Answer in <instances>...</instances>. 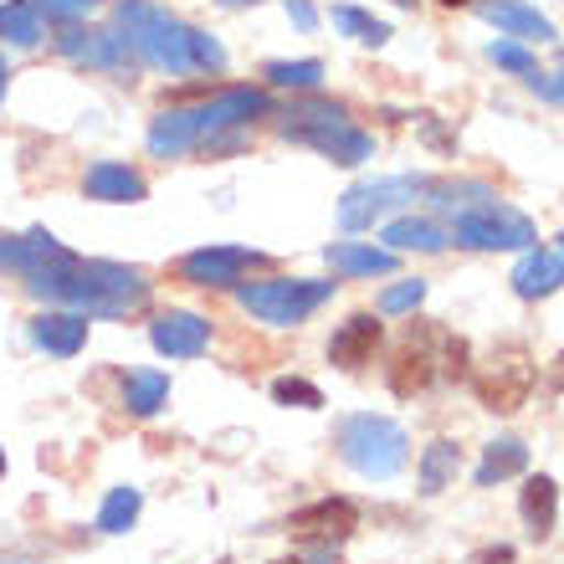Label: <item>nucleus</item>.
Returning a JSON list of instances; mask_svg holds the SVG:
<instances>
[{"mask_svg": "<svg viewBox=\"0 0 564 564\" xmlns=\"http://www.w3.org/2000/svg\"><path fill=\"white\" fill-rule=\"evenodd\" d=\"M26 288L46 303H67L83 318H129L149 303L144 272L119 268V262H83L67 247L36 272H26Z\"/></svg>", "mask_w": 564, "mask_h": 564, "instance_id": "nucleus-1", "label": "nucleus"}, {"mask_svg": "<svg viewBox=\"0 0 564 564\" xmlns=\"http://www.w3.org/2000/svg\"><path fill=\"white\" fill-rule=\"evenodd\" d=\"M272 113V98L262 88H221L216 98L195 108H170L149 123V149L160 160H175L185 149H206L210 139H221L226 129H241V123Z\"/></svg>", "mask_w": 564, "mask_h": 564, "instance_id": "nucleus-2", "label": "nucleus"}, {"mask_svg": "<svg viewBox=\"0 0 564 564\" xmlns=\"http://www.w3.org/2000/svg\"><path fill=\"white\" fill-rule=\"evenodd\" d=\"M113 15H119V31H129L123 42H129V52L139 62L160 67V73H195V57H191L195 26H180L175 15H164L149 0H119Z\"/></svg>", "mask_w": 564, "mask_h": 564, "instance_id": "nucleus-3", "label": "nucleus"}, {"mask_svg": "<svg viewBox=\"0 0 564 564\" xmlns=\"http://www.w3.org/2000/svg\"><path fill=\"white\" fill-rule=\"evenodd\" d=\"M282 139L318 149V154L334 164H365L375 154V139L344 119L339 104H297L293 113L282 119Z\"/></svg>", "mask_w": 564, "mask_h": 564, "instance_id": "nucleus-4", "label": "nucleus"}, {"mask_svg": "<svg viewBox=\"0 0 564 564\" xmlns=\"http://www.w3.org/2000/svg\"><path fill=\"white\" fill-rule=\"evenodd\" d=\"M339 452L365 477H395L411 462V442L390 416H349L339 426Z\"/></svg>", "mask_w": 564, "mask_h": 564, "instance_id": "nucleus-5", "label": "nucleus"}, {"mask_svg": "<svg viewBox=\"0 0 564 564\" xmlns=\"http://www.w3.org/2000/svg\"><path fill=\"white\" fill-rule=\"evenodd\" d=\"M334 297V282L318 278H272V282H247L241 288V308L262 318V324H303L313 308H324Z\"/></svg>", "mask_w": 564, "mask_h": 564, "instance_id": "nucleus-6", "label": "nucleus"}, {"mask_svg": "<svg viewBox=\"0 0 564 564\" xmlns=\"http://www.w3.org/2000/svg\"><path fill=\"white\" fill-rule=\"evenodd\" d=\"M534 380L539 375H534L529 349H523V344H503V349H492V359L473 375V390L488 411H519V405L529 401Z\"/></svg>", "mask_w": 564, "mask_h": 564, "instance_id": "nucleus-7", "label": "nucleus"}, {"mask_svg": "<svg viewBox=\"0 0 564 564\" xmlns=\"http://www.w3.org/2000/svg\"><path fill=\"white\" fill-rule=\"evenodd\" d=\"M452 241H457V247H473V252H519V247L534 241V221L492 200V206L462 210L457 226H452Z\"/></svg>", "mask_w": 564, "mask_h": 564, "instance_id": "nucleus-8", "label": "nucleus"}, {"mask_svg": "<svg viewBox=\"0 0 564 564\" xmlns=\"http://www.w3.org/2000/svg\"><path fill=\"white\" fill-rule=\"evenodd\" d=\"M421 185L426 180L416 175H401V180H370V185H355V191L339 200V226L344 231H365V226H375L386 210L405 206V200H416Z\"/></svg>", "mask_w": 564, "mask_h": 564, "instance_id": "nucleus-9", "label": "nucleus"}, {"mask_svg": "<svg viewBox=\"0 0 564 564\" xmlns=\"http://www.w3.org/2000/svg\"><path fill=\"white\" fill-rule=\"evenodd\" d=\"M359 529V508L349 498H318V503L297 508L293 519H288V534L297 544H339Z\"/></svg>", "mask_w": 564, "mask_h": 564, "instance_id": "nucleus-10", "label": "nucleus"}, {"mask_svg": "<svg viewBox=\"0 0 564 564\" xmlns=\"http://www.w3.org/2000/svg\"><path fill=\"white\" fill-rule=\"evenodd\" d=\"M57 52L67 62H77V67H104V73H123L129 62H134V52H129V42H123L119 31H83V26H67L57 36Z\"/></svg>", "mask_w": 564, "mask_h": 564, "instance_id": "nucleus-11", "label": "nucleus"}, {"mask_svg": "<svg viewBox=\"0 0 564 564\" xmlns=\"http://www.w3.org/2000/svg\"><path fill=\"white\" fill-rule=\"evenodd\" d=\"M257 262H262V252H247V247H200L180 262V278L195 282V288H231Z\"/></svg>", "mask_w": 564, "mask_h": 564, "instance_id": "nucleus-12", "label": "nucleus"}, {"mask_svg": "<svg viewBox=\"0 0 564 564\" xmlns=\"http://www.w3.org/2000/svg\"><path fill=\"white\" fill-rule=\"evenodd\" d=\"M149 339H154V349L170 359H195V355H206V344H210V324L200 318V313H160L154 324H149Z\"/></svg>", "mask_w": 564, "mask_h": 564, "instance_id": "nucleus-13", "label": "nucleus"}, {"mask_svg": "<svg viewBox=\"0 0 564 564\" xmlns=\"http://www.w3.org/2000/svg\"><path fill=\"white\" fill-rule=\"evenodd\" d=\"M431 375H436L431 344L421 339V334H405V344L395 349V359H390V390H395L401 401H411V395H421V390L431 386Z\"/></svg>", "mask_w": 564, "mask_h": 564, "instance_id": "nucleus-14", "label": "nucleus"}, {"mask_svg": "<svg viewBox=\"0 0 564 564\" xmlns=\"http://www.w3.org/2000/svg\"><path fill=\"white\" fill-rule=\"evenodd\" d=\"M375 344H380L375 313H355V318H344L339 334L328 339V359H334L339 370H365V365L375 359Z\"/></svg>", "mask_w": 564, "mask_h": 564, "instance_id": "nucleus-15", "label": "nucleus"}, {"mask_svg": "<svg viewBox=\"0 0 564 564\" xmlns=\"http://www.w3.org/2000/svg\"><path fill=\"white\" fill-rule=\"evenodd\" d=\"M482 15H488L503 36H519V42H550L554 36L550 15H539L534 6H523V0H482Z\"/></svg>", "mask_w": 564, "mask_h": 564, "instance_id": "nucleus-16", "label": "nucleus"}, {"mask_svg": "<svg viewBox=\"0 0 564 564\" xmlns=\"http://www.w3.org/2000/svg\"><path fill=\"white\" fill-rule=\"evenodd\" d=\"M83 191H88V200H108V206H134V200H144V180L129 170V164H93L88 180H83Z\"/></svg>", "mask_w": 564, "mask_h": 564, "instance_id": "nucleus-17", "label": "nucleus"}, {"mask_svg": "<svg viewBox=\"0 0 564 564\" xmlns=\"http://www.w3.org/2000/svg\"><path fill=\"white\" fill-rule=\"evenodd\" d=\"M31 339L42 344L46 355L73 359L77 349H83V339H88V318H83V313H42V318L31 324Z\"/></svg>", "mask_w": 564, "mask_h": 564, "instance_id": "nucleus-18", "label": "nucleus"}, {"mask_svg": "<svg viewBox=\"0 0 564 564\" xmlns=\"http://www.w3.org/2000/svg\"><path fill=\"white\" fill-rule=\"evenodd\" d=\"M560 282H564V257L560 252H523V262L513 268V293L529 297V303L560 293Z\"/></svg>", "mask_w": 564, "mask_h": 564, "instance_id": "nucleus-19", "label": "nucleus"}, {"mask_svg": "<svg viewBox=\"0 0 564 564\" xmlns=\"http://www.w3.org/2000/svg\"><path fill=\"white\" fill-rule=\"evenodd\" d=\"M519 513L529 523V534L534 539H550L554 534V519H560V488H554V477H529L519 492Z\"/></svg>", "mask_w": 564, "mask_h": 564, "instance_id": "nucleus-20", "label": "nucleus"}, {"mask_svg": "<svg viewBox=\"0 0 564 564\" xmlns=\"http://www.w3.org/2000/svg\"><path fill=\"white\" fill-rule=\"evenodd\" d=\"M328 268L349 272V278H386V272H395V252L390 247H365V241H334Z\"/></svg>", "mask_w": 564, "mask_h": 564, "instance_id": "nucleus-21", "label": "nucleus"}, {"mask_svg": "<svg viewBox=\"0 0 564 564\" xmlns=\"http://www.w3.org/2000/svg\"><path fill=\"white\" fill-rule=\"evenodd\" d=\"M529 467V446L519 436H498V442L482 446V462H477L473 482L477 488H492V482H503V477H519Z\"/></svg>", "mask_w": 564, "mask_h": 564, "instance_id": "nucleus-22", "label": "nucleus"}, {"mask_svg": "<svg viewBox=\"0 0 564 564\" xmlns=\"http://www.w3.org/2000/svg\"><path fill=\"white\" fill-rule=\"evenodd\" d=\"M62 252V241L52 237V231H31V237H0V268L11 272H36L42 262H52V257Z\"/></svg>", "mask_w": 564, "mask_h": 564, "instance_id": "nucleus-23", "label": "nucleus"}, {"mask_svg": "<svg viewBox=\"0 0 564 564\" xmlns=\"http://www.w3.org/2000/svg\"><path fill=\"white\" fill-rule=\"evenodd\" d=\"M462 473V446L457 442H431L421 457V492H446Z\"/></svg>", "mask_w": 564, "mask_h": 564, "instance_id": "nucleus-24", "label": "nucleus"}, {"mask_svg": "<svg viewBox=\"0 0 564 564\" xmlns=\"http://www.w3.org/2000/svg\"><path fill=\"white\" fill-rule=\"evenodd\" d=\"M386 241L395 247V252H442V247H446V231L436 221L405 216V221H390L386 226Z\"/></svg>", "mask_w": 564, "mask_h": 564, "instance_id": "nucleus-25", "label": "nucleus"}, {"mask_svg": "<svg viewBox=\"0 0 564 564\" xmlns=\"http://www.w3.org/2000/svg\"><path fill=\"white\" fill-rule=\"evenodd\" d=\"M164 401H170V380H164L160 370H139L123 380V405H129V416H154Z\"/></svg>", "mask_w": 564, "mask_h": 564, "instance_id": "nucleus-26", "label": "nucleus"}, {"mask_svg": "<svg viewBox=\"0 0 564 564\" xmlns=\"http://www.w3.org/2000/svg\"><path fill=\"white\" fill-rule=\"evenodd\" d=\"M0 36L11 46H36L42 42V15L31 11L26 0H6L0 6Z\"/></svg>", "mask_w": 564, "mask_h": 564, "instance_id": "nucleus-27", "label": "nucleus"}, {"mask_svg": "<svg viewBox=\"0 0 564 564\" xmlns=\"http://www.w3.org/2000/svg\"><path fill=\"white\" fill-rule=\"evenodd\" d=\"M334 26H339L344 36L365 42V46H386L390 42V26H386V21H375V15L359 11V6H334Z\"/></svg>", "mask_w": 564, "mask_h": 564, "instance_id": "nucleus-28", "label": "nucleus"}, {"mask_svg": "<svg viewBox=\"0 0 564 564\" xmlns=\"http://www.w3.org/2000/svg\"><path fill=\"white\" fill-rule=\"evenodd\" d=\"M139 503H144V498H139V488H113V492L104 498L98 529H104V534H123V529L139 519Z\"/></svg>", "mask_w": 564, "mask_h": 564, "instance_id": "nucleus-29", "label": "nucleus"}, {"mask_svg": "<svg viewBox=\"0 0 564 564\" xmlns=\"http://www.w3.org/2000/svg\"><path fill=\"white\" fill-rule=\"evenodd\" d=\"M272 88H318L324 83V62H268Z\"/></svg>", "mask_w": 564, "mask_h": 564, "instance_id": "nucleus-30", "label": "nucleus"}, {"mask_svg": "<svg viewBox=\"0 0 564 564\" xmlns=\"http://www.w3.org/2000/svg\"><path fill=\"white\" fill-rule=\"evenodd\" d=\"M272 401L297 405V411H318V405H324V390L308 386V380H297V375H282V380H272Z\"/></svg>", "mask_w": 564, "mask_h": 564, "instance_id": "nucleus-31", "label": "nucleus"}, {"mask_svg": "<svg viewBox=\"0 0 564 564\" xmlns=\"http://www.w3.org/2000/svg\"><path fill=\"white\" fill-rule=\"evenodd\" d=\"M421 297H426V282L421 278L395 282V288L380 293V313H411V308H421Z\"/></svg>", "mask_w": 564, "mask_h": 564, "instance_id": "nucleus-32", "label": "nucleus"}, {"mask_svg": "<svg viewBox=\"0 0 564 564\" xmlns=\"http://www.w3.org/2000/svg\"><path fill=\"white\" fill-rule=\"evenodd\" d=\"M498 67H508V73H519V77H529V73H539L534 67V57H529V46H519V42H492V52H488Z\"/></svg>", "mask_w": 564, "mask_h": 564, "instance_id": "nucleus-33", "label": "nucleus"}, {"mask_svg": "<svg viewBox=\"0 0 564 564\" xmlns=\"http://www.w3.org/2000/svg\"><path fill=\"white\" fill-rule=\"evenodd\" d=\"M31 11H46L52 21H77V15H88L98 0H26Z\"/></svg>", "mask_w": 564, "mask_h": 564, "instance_id": "nucleus-34", "label": "nucleus"}, {"mask_svg": "<svg viewBox=\"0 0 564 564\" xmlns=\"http://www.w3.org/2000/svg\"><path fill=\"white\" fill-rule=\"evenodd\" d=\"M529 83H534L544 98H554V104H564V73L560 77H539V73H529Z\"/></svg>", "mask_w": 564, "mask_h": 564, "instance_id": "nucleus-35", "label": "nucleus"}, {"mask_svg": "<svg viewBox=\"0 0 564 564\" xmlns=\"http://www.w3.org/2000/svg\"><path fill=\"white\" fill-rule=\"evenodd\" d=\"M288 15H293V21H297V26H303V31H313V26H318V11H313L308 0H288Z\"/></svg>", "mask_w": 564, "mask_h": 564, "instance_id": "nucleus-36", "label": "nucleus"}, {"mask_svg": "<svg viewBox=\"0 0 564 564\" xmlns=\"http://www.w3.org/2000/svg\"><path fill=\"white\" fill-rule=\"evenodd\" d=\"M550 386H554V390H564V355L554 359V370H550Z\"/></svg>", "mask_w": 564, "mask_h": 564, "instance_id": "nucleus-37", "label": "nucleus"}, {"mask_svg": "<svg viewBox=\"0 0 564 564\" xmlns=\"http://www.w3.org/2000/svg\"><path fill=\"white\" fill-rule=\"evenodd\" d=\"M0 98H6V62H0Z\"/></svg>", "mask_w": 564, "mask_h": 564, "instance_id": "nucleus-38", "label": "nucleus"}, {"mask_svg": "<svg viewBox=\"0 0 564 564\" xmlns=\"http://www.w3.org/2000/svg\"><path fill=\"white\" fill-rule=\"evenodd\" d=\"M221 6H257V0H221Z\"/></svg>", "mask_w": 564, "mask_h": 564, "instance_id": "nucleus-39", "label": "nucleus"}, {"mask_svg": "<svg viewBox=\"0 0 564 564\" xmlns=\"http://www.w3.org/2000/svg\"><path fill=\"white\" fill-rule=\"evenodd\" d=\"M442 6H467V0H442Z\"/></svg>", "mask_w": 564, "mask_h": 564, "instance_id": "nucleus-40", "label": "nucleus"}, {"mask_svg": "<svg viewBox=\"0 0 564 564\" xmlns=\"http://www.w3.org/2000/svg\"><path fill=\"white\" fill-rule=\"evenodd\" d=\"M278 564H303V560H278Z\"/></svg>", "mask_w": 564, "mask_h": 564, "instance_id": "nucleus-41", "label": "nucleus"}, {"mask_svg": "<svg viewBox=\"0 0 564 564\" xmlns=\"http://www.w3.org/2000/svg\"><path fill=\"white\" fill-rule=\"evenodd\" d=\"M560 257H564V237H560Z\"/></svg>", "mask_w": 564, "mask_h": 564, "instance_id": "nucleus-42", "label": "nucleus"}, {"mask_svg": "<svg viewBox=\"0 0 564 564\" xmlns=\"http://www.w3.org/2000/svg\"><path fill=\"white\" fill-rule=\"evenodd\" d=\"M395 6H411V0H395Z\"/></svg>", "mask_w": 564, "mask_h": 564, "instance_id": "nucleus-43", "label": "nucleus"}, {"mask_svg": "<svg viewBox=\"0 0 564 564\" xmlns=\"http://www.w3.org/2000/svg\"><path fill=\"white\" fill-rule=\"evenodd\" d=\"M0 473H6V457H0Z\"/></svg>", "mask_w": 564, "mask_h": 564, "instance_id": "nucleus-44", "label": "nucleus"}]
</instances>
